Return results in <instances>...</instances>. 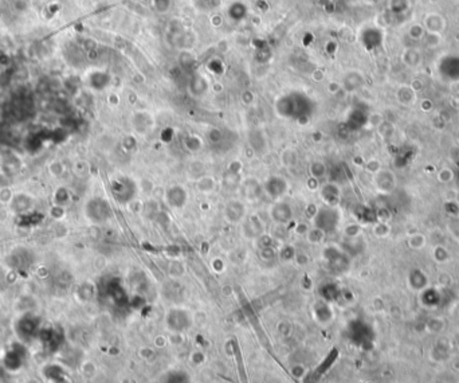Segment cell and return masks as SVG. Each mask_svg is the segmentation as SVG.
<instances>
[{"mask_svg":"<svg viewBox=\"0 0 459 383\" xmlns=\"http://www.w3.org/2000/svg\"><path fill=\"white\" fill-rule=\"evenodd\" d=\"M277 111L281 116L289 118L306 117L312 112V101L305 94L291 93L277 103Z\"/></svg>","mask_w":459,"mask_h":383,"instance_id":"cell-1","label":"cell"},{"mask_svg":"<svg viewBox=\"0 0 459 383\" xmlns=\"http://www.w3.org/2000/svg\"><path fill=\"white\" fill-rule=\"evenodd\" d=\"M314 227L323 233H332L338 227L340 223V214L336 210V207L323 206L320 210H317L313 218Z\"/></svg>","mask_w":459,"mask_h":383,"instance_id":"cell-2","label":"cell"},{"mask_svg":"<svg viewBox=\"0 0 459 383\" xmlns=\"http://www.w3.org/2000/svg\"><path fill=\"white\" fill-rule=\"evenodd\" d=\"M112 194H113L114 199L120 203H129L134 198L137 192L136 183L129 179V177H120V179H116V181L112 182L111 185Z\"/></svg>","mask_w":459,"mask_h":383,"instance_id":"cell-3","label":"cell"},{"mask_svg":"<svg viewBox=\"0 0 459 383\" xmlns=\"http://www.w3.org/2000/svg\"><path fill=\"white\" fill-rule=\"evenodd\" d=\"M166 324L169 331L175 332V334H181V332L187 331L191 327V315L185 310H181V308H173L167 313Z\"/></svg>","mask_w":459,"mask_h":383,"instance_id":"cell-4","label":"cell"},{"mask_svg":"<svg viewBox=\"0 0 459 383\" xmlns=\"http://www.w3.org/2000/svg\"><path fill=\"white\" fill-rule=\"evenodd\" d=\"M86 215L96 223H103L112 217L111 205L102 198H94L86 205Z\"/></svg>","mask_w":459,"mask_h":383,"instance_id":"cell-5","label":"cell"},{"mask_svg":"<svg viewBox=\"0 0 459 383\" xmlns=\"http://www.w3.org/2000/svg\"><path fill=\"white\" fill-rule=\"evenodd\" d=\"M262 187H263V192L268 198L277 200V199L282 198L286 194L289 186H287V182L285 177L274 175V176L267 177L264 181L263 185H262Z\"/></svg>","mask_w":459,"mask_h":383,"instance_id":"cell-6","label":"cell"},{"mask_svg":"<svg viewBox=\"0 0 459 383\" xmlns=\"http://www.w3.org/2000/svg\"><path fill=\"white\" fill-rule=\"evenodd\" d=\"M268 215L277 225H287L293 219V209L287 202H276L270 207Z\"/></svg>","mask_w":459,"mask_h":383,"instance_id":"cell-7","label":"cell"},{"mask_svg":"<svg viewBox=\"0 0 459 383\" xmlns=\"http://www.w3.org/2000/svg\"><path fill=\"white\" fill-rule=\"evenodd\" d=\"M323 257H325V261L328 262L329 268L333 269L334 272H342L348 266V258H346V256L342 251L337 250L336 247H328V249H325L323 250Z\"/></svg>","mask_w":459,"mask_h":383,"instance_id":"cell-8","label":"cell"},{"mask_svg":"<svg viewBox=\"0 0 459 383\" xmlns=\"http://www.w3.org/2000/svg\"><path fill=\"white\" fill-rule=\"evenodd\" d=\"M167 205L172 209H181L187 205L188 194L181 186H172L166 192Z\"/></svg>","mask_w":459,"mask_h":383,"instance_id":"cell-9","label":"cell"},{"mask_svg":"<svg viewBox=\"0 0 459 383\" xmlns=\"http://www.w3.org/2000/svg\"><path fill=\"white\" fill-rule=\"evenodd\" d=\"M242 230L243 234L246 238H259V237L263 236V223L257 215H251V217H247L242 223Z\"/></svg>","mask_w":459,"mask_h":383,"instance_id":"cell-10","label":"cell"},{"mask_svg":"<svg viewBox=\"0 0 459 383\" xmlns=\"http://www.w3.org/2000/svg\"><path fill=\"white\" fill-rule=\"evenodd\" d=\"M239 188H240L242 195L246 199H249V200L258 199L261 196L262 192H263L262 183L258 179H255V177H247L243 182H240Z\"/></svg>","mask_w":459,"mask_h":383,"instance_id":"cell-11","label":"cell"},{"mask_svg":"<svg viewBox=\"0 0 459 383\" xmlns=\"http://www.w3.org/2000/svg\"><path fill=\"white\" fill-rule=\"evenodd\" d=\"M246 215V207L240 200H230L224 207V217L231 223H239Z\"/></svg>","mask_w":459,"mask_h":383,"instance_id":"cell-12","label":"cell"},{"mask_svg":"<svg viewBox=\"0 0 459 383\" xmlns=\"http://www.w3.org/2000/svg\"><path fill=\"white\" fill-rule=\"evenodd\" d=\"M375 185L379 191L388 194L396 186V177L390 170H380L375 173Z\"/></svg>","mask_w":459,"mask_h":383,"instance_id":"cell-13","label":"cell"},{"mask_svg":"<svg viewBox=\"0 0 459 383\" xmlns=\"http://www.w3.org/2000/svg\"><path fill=\"white\" fill-rule=\"evenodd\" d=\"M320 194L323 202L327 203V206L332 207L337 206L338 202H340V198H341V190H340V187L336 183H327V185H323Z\"/></svg>","mask_w":459,"mask_h":383,"instance_id":"cell-14","label":"cell"},{"mask_svg":"<svg viewBox=\"0 0 459 383\" xmlns=\"http://www.w3.org/2000/svg\"><path fill=\"white\" fill-rule=\"evenodd\" d=\"M23 361H24V355H23L22 350L12 348V350L8 351L7 354H6V356H4L3 365L8 371H18V370L22 369Z\"/></svg>","mask_w":459,"mask_h":383,"instance_id":"cell-15","label":"cell"},{"mask_svg":"<svg viewBox=\"0 0 459 383\" xmlns=\"http://www.w3.org/2000/svg\"><path fill=\"white\" fill-rule=\"evenodd\" d=\"M19 335H22L23 339H30L38 332V320L33 316L23 317L18 324Z\"/></svg>","mask_w":459,"mask_h":383,"instance_id":"cell-16","label":"cell"},{"mask_svg":"<svg viewBox=\"0 0 459 383\" xmlns=\"http://www.w3.org/2000/svg\"><path fill=\"white\" fill-rule=\"evenodd\" d=\"M314 316L320 323H328L332 319V311L325 301L314 304Z\"/></svg>","mask_w":459,"mask_h":383,"instance_id":"cell-17","label":"cell"},{"mask_svg":"<svg viewBox=\"0 0 459 383\" xmlns=\"http://www.w3.org/2000/svg\"><path fill=\"white\" fill-rule=\"evenodd\" d=\"M164 383H192V379L183 370H173L167 374Z\"/></svg>","mask_w":459,"mask_h":383,"instance_id":"cell-18","label":"cell"},{"mask_svg":"<svg viewBox=\"0 0 459 383\" xmlns=\"http://www.w3.org/2000/svg\"><path fill=\"white\" fill-rule=\"evenodd\" d=\"M44 374L51 382H63V379H65V374H63L62 369L58 366H48Z\"/></svg>","mask_w":459,"mask_h":383,"instance_id":"cell-19","label":"cell"},{"mask_svg":"<svg viewBox=\"0 0 459 383\" xmlns=\"http://www.w3.org/2000/svg\"><path fill=\"white\" fill-rule=\"evenodd\" d=\"M427 243V238L424 234L422 233H415V234H411V236L408 237V245L412 249H423V247L426 246Z\"/></svg>","mask_w":459,"mask_h":383,"instance_id":"cell-20","label":"cell"},{"mask_svg":"<svg viewBox=\"0 0 459 383\" xmlns=\"http://www.w3.org/2000/svg\"><path fill=\"white\" fill-rule=\"evenodd\" d=\"M310 172H312V175L316 177V179H321V177H323L327 175V167H325L323 163L314 162L312 166H310Z\"/></svg>","mask_w":459,"mask_h":383,"instance_id":"cell-21","label":"cell"},{"mask_svg":"<svg viewBox=\"0 0 459 383\" xmlns=\"http://www.w3.org/2000/svg\"><path fill=\"white\" fill-rule=\"evenodd\" d=\"M228 12L231 15V18H234L235 20H239V19H242L243 16H245V14H246V8L243 7L242 3H235L232 4L231 8L228 10Z\"/></svg>","mask_w":459,"mask_h":383,"instance_id":"cell-22","label":"cell"},{"mask_svg":"<svg viewBox=\"0 0 459 383\" xmlns=\"http://www.w3.org/2000/svg\"><path fill=\"white\" fill-rule=\"evenodd\" d=\"M434 257L438 262H446L450 260V253L443 246H437L434 250Z\"/></svg>","mask_w":459,"mask_h":383,"instance_id":"cell-23","label":"cell"},{"mask_svg":"<svg viewBox=\"0 0 459 383\" xmlns=\"http://www.w3.org/2000/svg\"><path fill=\"white\" fill-rule=\"evenodd\" d=\"M452 179H454V172H452L451 168H442L438 172V181L442 182V183H448Z\"/></svg>","mask_w":459,"mask_h":383,"instance_id":"cell-24","label":"cell"},{"mask_svg":"<svg viewBox=\"0 0 459 383\" xmlns=\"http://www.w3.org/2000/svg\"><path fill=\"white\" fill-rule=\"evenodd\" d=\"M290 374L295 379H302L306 375V367L304 365H294L290 370Z\"/></svg>","mask_w":459,"mask_h":383,"instance_id":"cell-25","label":"cell"},{"mask_svg":"<svg viewBox=\"0 0 459 383\" xmlns=\"http://www.w3.org/2000/svg\"><path fill=\"white\" fill-rule=\"evenodd\" d=\"M323 236H325V233L321 232V230H318V228L314 227V230H312V232H310L308 234V238H309V241H310V242L318 243V242H321V241H322Z\"/></svg>","mask_w":459,"mask_h":383,"instance_id":"cell-26","label":"cell"},{"mask_svg":"<svg viewBox=\"0 0 459 383\" xmlns=\"http://www.w3.org/2000/svg\"><path fill=\"white\" fill-rule=\"evenodd\" d=\"M373 232L377 237H387V234L390 233V227L387 226V223H377L373 228Z\"/></svg>","mask_w":459,"mask_h":383,"instance_id":"cell-27","label":"cell"},{"mask_svg":"<svg viewBox=\"0 0 459 383\" xmlns=\"http://www.w3.org/2000/svg\"><path fill=\"white\" fill-rule=\"evenodd\" d=\"M281 257H282V260H285V261H290V260L295 258V251H294L291 247H285L282 250V253H281Z\"/></svg>","mask_w":459,"mask_h":383,"instance_id":"cell-28","label":"cell"}]
</instances>
